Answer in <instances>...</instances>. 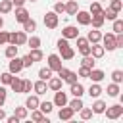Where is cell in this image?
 Listing matches in <instances>:
<instances>
[{
  "instance_id": "obj_8",
  "label": "cell",
  "mask_w": 123,
  "mask_h": 123,
  "mask_svg": "<svg viewBox=\"0 0 123 123\" xmlns=\"http://www.w3.org/2000/svg\"><path fill=\"white\" fill-rule=\"evenodd\" d=\"M104 54H106V50H104V46H102L100 42H94V44H90V56H92L94 60H100V58H104Z\"/></svg>"
},
{
  "instance_id": "obj_54",
  "label": "cell",
  "mask_w": 123,
  "mask_h": 123,
  "mask_svg": "<svg viewBox=\"0 0 123 123\" xmlns=\"http://www.w3.org/2000/svg\"><path fill=\"white\" fill-rule=\"evenodd\" d=\"M6 121H8V123H19V119H17L15 115H10V117L6 115Z\"/></svg>"
},
{
  "instance_id": "obj_51",
  "label": "cell",
  "mask_w": 123,
  "mask_h": 123,
  "mask_svg": "<svg viewBox=\"0 0 123 123\" xmlns=\"http://www.w3.org/2000/svg\"><path fill=\"white\" fill-rule=\"evenodd\" d=\"M115 48H123V33L115 35Z\"/></svg>"
},
{
  "instance_id": "obj_14",
  "label": "cell",
  "mask_w": 123,
  "mask_h": 123,
  "mask_svg": "<svg viewBox=\"0 0 123 123\" xmlns=\"http://www.w3.org/2000/svg\"><path fill=\"white\" fill-rule=\"evenodd\" d=\"M38 104H40L38 94H29V96H27V100H25V108H27V110H37V108H38Z\"/></svg>"
},
{
  "instance_id": "obj_12",
  "label": "cell",
  "mask_w": 123,
  "mask_h": 123,
  "mask_svg": "<svg viewBox=\"0 0 123 123\" xmlns=\"http://www.w3.org/2000/svg\"><path fill=\"white\" fill-rule=\"evenodd\" d=\"M104 77H106V73H104L102 69H96V67H92L90 73H88V79H90L92 83H100V81H104Z\"/></svg>"
},
{
  "instance_id": "obj_15",
  "label": "cell",
  "mask_w": 123,
  "mask_h": 123,
  "mask_svg": "<svg viewBox=\"0 0 123 123\" xmlns=\"http://www.w3.org/2000/svg\"><path fill=\"white\" fill-rule=\"evenodd\" d=\"M73 113H75V111H73L69 106H62L60 111H58V117H60L62 121H69V119L73 117Z\"/></svg>"
},
{
  "instance_id": "obj_6",
  "label": "cell",
  "mask_w": 123,
  "mask_h": 123,
  "mask_svg": "<svg viewBox=\"0 0 123 123\" xmlns=\"http://www.w3.org/2000/svg\"><path fill=\"white\" fill-rule=\"evenodd\" d=\"M8 71L10 73H13V75H17L19 71H23V62H21V58H10V65H8Z\"/></svg>"
},
{
  "instance_id": "obj_48",
  "label": "cell",
  "mask_w": 123,
  "mask_h": 123,
  "mask_svg": "<svg viewBox=\"0 0 123 123\" xmlns=\"http://www.w3.org/2000/svg\"><path fill=\"white\" fill-rule=\"evenodd\" d=\"M79 48V54L81 56H88L90 54V44H83V46H77Z\"/></svg>"
},
{
  "instance_id": "obj_23",
  "label": "cell",
  "mask_w": 123,
  "mask_h": 123,
  "mask_svg": "<svg viewBox=\"0 0 123 123\" xmlns=\"http://www.w3.org/2000/svg\"><path fill=\"white\" fill-rule=\"evenodd\" d=\"M73 56H75V50H73L69 44L60 50V58H62V60H73Z\"/></svg>"
},
{
  "instance_id": "obj_20",
  "label": "cell",
  "mask_w": 123,
  "mask_h": 123,
  "mask_svg": "<svg viewBox=\"0 0 123 123\" xmlns=\"http://www.w3.org/2000/svg\"><path fill=\"white\" fill-rule=\"evenodd\" d=\"M104 21H106V19H104L102 12H100V13H96V15H90V25H92L94 29H100V27L104 25Z\"/></svg>"
},
{
  "instance_id": "obj_24",
  "label": "cell",
  "mask_w": 123,
  "mask_h": 123,
  "mask_svg": "<svg viewBox=\"0 0 123 123\" xmlns=\"http://www.w3.org/2000/svg\"><path fill=\"white\" fill-rule=\"evenodd\" d=\"M102 92H104V90H102L100 83H92V85H90V88H88V96H90V98H98Z\"/></svg>"
},
{
  "instance_id": "obj_29",
  "label": "cell",
  "mask_w": 123,
  "mask_h": 123,
  "mask_svg": "<svg viewBox=\"0 0 123 123\" xmlns=\"http://www.w3.org/2000/svg\"><path fill=\"white\" fill-rule=\"evenodd\" d=\"M52 73H54V71H52L48 65H46V67H40V69H38V79H42V81H48V79L52 77Z\"/></svg>"
},
{
  "instance_id": "obj_32",
  "label": "cell",
  "mask_w": 123,
  "mask_h": 123,
  "mask_svg": "<svg viewBox=\"0 0 123 123\" xmlns=\"http://www.w3.org/2000/svg\"><path fill=\"white\" fill-rule=\"evenodd\" d=\"M13 10L12 0H0V13H10Z\"/></svg>"
},
{
  "instance_id": "obj_33",
  "label": "cell",
  "mask_w": 123,
  "mask_h": 123,
  "mask_svg": "<svg viewBox=\"0 0 123 123\" xmlns=\"http://www.w3.org/2000/svg\"><path fill=\"white\" fill-rule=\"evenodd\" d=\"M100 12H102V6H100V2H96V0H90L88 13H90V15H96V13H100Z\"/></svg>"
},
{
  "instance_id": "obj_27",
  "label": "cell",
  "mask_w": 123,
  "mask_h": 123,
  "mask_svg": "<svg viewBox=\"0 0 123 123\" xmlns=\"http://www.w3.org/2000/svg\"><path fill=\"white\" fill-rule=\"evenodd\" d=\"M21 81H23L21 77H13L12 83H10V88H12L15 94H21Z\"/></svg>"
},
{
  "instance_id": "obj_47",
  "label": "cell",
  "mask_w": 123,
  "mask_h": 123,
  "mask_svg": "<svg viewBox=\"0 0 123 123\" xmlns=\"http://www.w3.org/2000/svg\"><path fill=\"white\" fill-rule=\"evenodd\" d=\"M77 77H79V75H77V73H75V71H69V73H67V75H65V79H63V81H65V83H69V85H71V83H75V81H77Z\"/></svg>"
},
{
  "instance_id": "obj_1",
  "label": "cell",
  "mask_w": 123,
  "mask_h": 123,
  "mask_svg": "<svg viewBox=\"0 0 123 123\" xmlns=\"http://www.w3.org/2000/svg\"><path fill=\"white\" fill-rule=\"evenodd\" d=\"M25 42H27V33H25V31H15V33H10V35H8V44L23 46Z\"/></svg>"
},
{
  "instance_id": "obj_31",
  "label": "cell",
  "mask_w": 123,
  "mask_h": 123,
  "mask_svg": "<svg viewBox=\"0 0 123 123\" xmlns=\"http://www.w3.org/2000/svg\"><path fill=\"white\" fill-rule=\"evenodd\" d=\"M92 113H104V110H106V102L104 100H96L94 104H92Z\"/></svg>"
},
{
  "instance_id": "obj_57",
  "label": "cell",
  "mask_w": 123,
  "mask_h": 123,
  "mask_svg": "<svg viewBox=\"0 0 123 123\" xmlns=\"http://www.w3.org/2000/svg\"><path fill=\"white\" fill-rule=\"evenodd\" d=\"M27 2H38V0H27Z\"/></svg>"
},
{
  "instance_id": "obj_52",
  "label": "cell",
  "mask_w": 123,
  "mask_h": 123,
  "mask_svg": "<svg viewBox=\"0 0 123 123\" xmlns=\"http://www.w3.org/2000/svg\"><path fill=\"white\" fill-rule=\"evenodd\" d=\"M8 35H10V33H6V31H2V29H0V46L8 44Z\"/></svg>"
},
{
  "instance_id": "obj_45",
  "label": "cell",
  "mask_w": 123,
  "mask_h": 123,
  "mask_svg": "<svg viewBox=\"0 0 123 123\" xmlns=\"http://www.w3.org/2000/svg\"><path fill=\"white\" fill-rule=\"evenodd\" d=\"M110 8H111V10H115V12L119 13V12H121V8H123V2H121V0H111V2H110Z\"/></svg>"
},
{
  "instance_id": "obj_7",
  "label": "cell",
  "mask_w": 123,
  "mask_h": 123,
  "mask_svg": "<svg viewBox=\"0 0 123 123\" xmlns=\"http://www.w3.org/2000/svg\"><path fill=\"white\" fill-rule=\"evenodd\" d=\"M62 37L67 38V40L77 38V37H79V29H77L75 25H67V27H63V31H62Z\"/></svg>"
},
{
  "instance_id": "obj_56",
  "label": "cell",
  "mask_w": 123,
  "mask_h": 123,
  "mask_svg": "<svg viewBox=\"0 0 123 123\" xmlns=\"http://www.w3.org/2000/svg\"><path fill=\"white\" fill-rule=\"evenodd\" d=\"M4 27V19H2V15H0V29Z\"/></svg>"
},
{
  "instance_id": "obj_42",
  "label": "cell",
  "mask_w": 123,
  "mask_h": 123,
  "mask_svg": "<svg viewBox=\"0 0 123 123\" xmlns=\"http://www.w3.org/2000/svg\"><path fill=\"white\" fill-rule=\"evenodd\" d=\"M111 31H113L115 35H117V33H123V19H117V17H115V19H113V29H111Z\"/></svg>"
},
{
  "instance_id": "obj_49",
  "label": "cell",
  "mask_w": 123,
  "mask_h": 123,
  "mask_svg": "<svg viewBox=\"0 0 123 123\" xmlns=\"http://www.w3.org/2000/svg\"><path fill=\"white\" fill-rule=\"evenodd\" d=\"M6 98H8V90L4 86H0V108L6 104Z\"/></svg>"
},
{
  "instance_id": "obj_39",
  "label": "cell",
  "mask_w": 123,
  "mask_h": 123,
  "mask_svg": "<svg viewBox=\"0 0 123 123\" xmlns=\"http://www.w3.org/2000/svg\"><path fill=\"white\" fill-rule=\"evenodd\" d=\"M111 81H113V83H117V85H121V83H123V71H121V69L111 71Z\"/></svg>"
},
{
  "instance_id": "obj_58",
  "label": "cell",
  "mask_w": 123,
  "mask_h": 123,
  "mask_svg": "<svg viewBox=\"0 0 123 123\" xmlns=\"http://www.w3.org/2000/svg\"><path fill=\"white\" fill-rule=\"evenodd\" d=\"M58 2H63V0H58Z\"/></svg>"
},
{
  "instance_id": "obj_4",
  "label": "cell",
  "mask_w": 123,
  "mask_h": 123,
  "mask_svg": "<svg viewBox=\"0 0 123 123\" xmlns=\"http://www.w3.org/2000/svg\"><path fill=\"white\" fill-rule=\"evenodd\" d=\"M58 23H60V15H58L56 12H46V13H44V25H46L48 29H56Z\"/></svg>"
},
{
  "instance_id": "obj_17",
  "label": "cell",
  "mask_w": 123,
  "mask_h": 123,
  "mask_svg": "<svg viewBox=\"0 0 123 123\" xmlns=\"http://www.w3.org/2000/svg\"><path fill=\"white\" fill-rule=\"evenodd\" d=\"M31 119L33 121H37V123H48V117L37 108V110H31Z\"/></svg>"
},
{
  "instance_id": "obj_53",
  "label": "cell",
  "mask_w": 123,
  "mask_h": 123,
  "mask_svg": "<svg viewBox=\"0 0 123 123\" xmlns=\"http://www.w3.org/2000/svg\"><path fill=\"white\" fill-rule=\"evenodd\" d=\"M67 44H69V40H67V38H63V37H62V38H60V40H58V50H62V48H65V46H67Z\"/></svg>"
},
{
  "instance_id": "obj_9",
  "label": "cell",
  "mask_w": 123,
  "mask_h": 123,
  "mask_svg": "<svg viewBox=\"0 0 123 123\" xmlns=\"http://www.w3.org/2000/svg\"><path fill=\"white\" fill-rule=\"evenodd\" d=\"M29 17H31V15H29V12H27L25 6H17V8H15V21H17V23L27 21Z\"/></svg>"
},
{
  "instance_id": "obj_21",
  "label": "cell",
  "mask_w": 123,
  "mask_h": 123,
  "mask_svg": "<svg viewBox=\"0 0 123 123\" xmlns=\"http://www.w3.org/2000/svg\"><path fill=\"white\" fill-rule=\"evenodd\" d=\"M86 40H88L90 44H94V42H100V40H102V33H100L98 29H92V31H88V35H86Z\"/></svg>"
},
{
  "instance_id": "obj_41",
  "label": "cell",
  "mask_w": 123,
  "mask_h": 123,
  "mask_svg": "<svg viewBox=\"0 0 123 123\" xmlns=\"http://www.w3.org/2000/svg\"><path fill=\"white\" fill-rule=\"evenodd\" d=\"M33 90V83L29 81V79H23L21 81V94H27V92H31Z\"/></svg>"
},
{
  "instance_id": "obj_37",
  "label": "cell",
  "mask_w": 123,
  "mask_h": 123,
  "mask_svg": "<svg viewBox=\"0 0 123 123\" xmlns=\"http://www.w3.org/2000/svg\"><path fill=\"white\" fill-rule=\"evenodd\" d=\"M29 48H40V38L38 37H27V42H25Z\"/></svg>"
},
{
  "instance_id": "obj_19",
  "label": "cell",
  "mask_w": 123,
  "mask_h": 123,
  "mask_svg": "<svg viewBox=\"0 0 123 123\" xmlns=\"http://www.w3.org/2000/svg\"><path fill=\"white\" fill-rule=\"evenodd\" d=\"M77 10H79V2H77V0H67V2H65V13L75 15Z\"/></svg>"
},
{
  "instance_id": "obj_38",
  "label": "cell",
  "mask_w": 123,
  "mask_h": 123,
  "mask_svg": "<svg viewBox=\"0 0 123 123\" xmlns=\"http://www.w3.org/2000/svg\"><path fill=\"white\" fill-rule=\"evenodd\" d=\"M94 63H96V62H94V58H92L90 54H88V56H83V60H81V65H85V67H88V69H92Z\"/></svg>"
},
{
  "instance_id": "obj_44",
  "label": "cell",
  "mask_w": 123,
  "mask_h": 123,
  "mask_svg": "<svg viewBox=\"0 0 123 123\" xmlns=\"http://www.w3.org/2000/svg\"><path fill=\"white\" fill-rule=\"evenodd\" d=\"M52 12H56L58 15H60V13H65V4H63V2H56V4H54V10H52Z\"/></svg>"
},
{
  "instance_id": "obj_13",
  "label": "cell",
  "mask_w": 123,
  "mask_h": 123,
  "mask_svg": "<svg viewBox=\"0 0 123 123\" xmlns=\"http://www.w3.org/2000/svg\"><path fill=\"white\" fill-rule=\"evenodd\" d=\"M33 90H35V94H46V90H48V85H46V81H42V79H38V81H35L33 83Z\"/></svg>"
},
{
  "instance_id": "obj_36",
  "label": "cell",
  "mask_w": 123,
  "mask_h": 123,
  "mask_svg": "<svg viewBox=\"0 0 123 123\" xmlns=\"http://www.w3.org/2000/svg\"><path fill=\"white\" fill-rule=\"evenodd\" d=\"M102 15H104V19L113 21V19L117 17V12H115V10H111V8H108V10H102Z\"/></svg>"
},
{
  "instance_id": "obj_30",
  "label": "cell",
  "mask_w": 123,
  "mask_h": 123,
  "mask_svg": "<svg viewBox=\"0 0 123 123\" xmlns=\"http://www.w3.org/2000/svg\"><path fill=\"white\" fill-rule=\"evenodd\" d=\"M108 96H111V98H115V96H119V92H121V88H119V85L117 83H111V85H108Z\"/></svg>"
},
{
  "instance_id": "obj_16",
  "label": "cell",
  "mask_w": 123,
  "mask_h": 123,
  "mask_svg": "<svg viewBox=\"0 0 123 123\" xmlns=\"http://www.w3.org/2000/svg\"><path fill=\"white\" fill-rule=\"evenodd\" d=\"M69 92L73 94V96H77V98H83V94H85V86L81 85V83H71V88H69Z\"/></svg>"
},
{
  "instance_id": "obj_11",
  "label": "cell",
  "mask_w": 123,
  "mask_h": 123,
  "mask_svg": "<svg viewBox=\"0 0 123 123\" xmlns=\"http://www.w3.org/2000/svg\"><path fill=\"white\" fill-rule=\"evenodd\" d=\"M75 17H77V23H79V25H90V13H88V12L77 10Z\"/></svg>"
},
{
  "instance_id": "obj_43",
  "label": "cell",
  "mask_w": 123,
  "mask_h": 123,
  "mask_svg": "<svg viewBox=\"0 0 123 123\" xmlns=\"http://www.w3.org/2000/svg\"><path fill=\"white\" fill-rule=\"evenodd\" d=\"M79 113H81V119H90L92 117V110L90 108H85V106L79 110Z\"/></svg>"
},
{
  "instance_id": "obj_22",
  "label": "cell",
  "mask_w": 123,
  "mask_h": 123,
  "mask_svg": "<svg viewBox=\"0 0 123 123\" xmlns=\"http://www.w3.org/2000/svg\"><path fill=\"white\" fill-rule=\"evenodd\" d=\"M13 115H15L19 121H23V119H27V115H29V110H27L25 106H17V108H13Z\"/></svg>"
},
{
  "instance_id": "obj_34",
  "label": "cell",
  "mask_w": 123,
  "mask_h": 123,
  "mask_svg": "<svg viewBox=\"0 0 123 123\" xmlns=\"http://www.w3.org/2000/svg\"><path fill=\"white\" fill-rule=\"evenodd\" d=\"M29 56H31V60H33V62H40V60L44 58V54H42V50H40V48H31Z\"/></svg>"
},
{
  "instance_id": "obj_2",
  "label": "cell",
  "mask_w": 123,
  "mask_h": 123,
  "mask_svg": "<svg viewBox=\"0 0 123 123\" xmlns=\"http://www.w3.org/2000/svg\"><path fill=\"white\" fill-rule=\"evenodd\" d=\"M104 113H106L108 119H119V117L123 115V106H121V104H113V106H110V108L106 106Z\"/></svg>"
},
{
  "instance_id": "obj_28",
  "label": "cell",
  "mask_w": 123,
  "mask_h": 123,
  "mask_svg": "<svg viewBox=\"0 0 123 123\" xmlns=\"http://www.w3.org/2000/svg\"><path fill=\"white\" fill-rule=\"evenodd\" d=\"M67 106H69L73 111H79V110H81L85 104H83V98H77V96H73V100H71V102H67Z\"/></svg>"
},
{
  "instance_id": "obj_10",
  "label": "cell",
  "mask_w": 123,
  "mask_h": 123,
  "mask_svg": "<svg viewBox=\"0 0 123 123\" xmlns=\"http://www.w3.org/2000/svg\"><path fill=\"white\" fill-rule=\"evenodd\" d=\"M48 67H50L52 71H58V69L62 67V58H60V54H50V56H48Z\"/></svg>"
},
{
  "instance_id": "obj_46",
  "label": "cell",
  "mask_w": 123,
  "mask_h": 123,
  "mask_svg": "<svg viewBox=\"0 0 123 123\" xmlns=\"http://www.w3.org/2000/svg\"><path fill=\"white\" fill-rule=\"evenodd\" d=\"M88 73H90V69H88V67H85V65H81V67H79V71H77V75H79V77H83V79H88Z\"/></svg>"
},
{
  "instance_id": "obj_5",
  "label": "cell",
  "mask_w": 123,
  "mask_h": 123,
  "mask_svg": "<svg viewBox=\"0 0 123 123\" xmlns=\"http://www.w3.org/2000/svg\"><path fill=\"white\" fill-rule=\"evenodd\" d=\"M67 94L60 88V90H54V100H52V104L56 106V108H62V106H67Z\"/></svg>"
},
{
  "instance_id": "obj_55",
  "label": "cell",
  "mask_w": 123,
  "mask_h": 123,
  "mask_svg": "<svg viewBox=\"0 0 123 123\" xmlns=\"http://www.w3.org/2000/svg\"><path fill=\"white\" fill-rule=\"evenodd\" d=\"M2 119H6V111L0 108V121H2Z\"/></svg>"
},
{
  "instance_id": "obj_25",
  "label": "cell",
  "mask_w": 123,
  "mask_h": 123,
  "mask_svg": "<svg viewBox=\"0 0 123 123\" xmlns=\"http://www.w3.org/2000/svg\"><path fill=\"white\" fill-rule=\"evenodd\" d=\"M17 50H19L17 44H8L6 50H4V56H6L8 60H10V58H15V56H17Z\"/></svg>"
},
{
  "instance_id": "obj_18",
  "label": "cell",
  "mask_w": 123,
  "mask_h": 123,
  "mask_svg": "<svg viewBox=\"0 0 123 123\" xmlns=\"http://www.w3.org/2000/svg\"><path fill=\"white\" fill-rule=\"evenodd\" d=\"M46 85H48V88H50V90H60V88H62V85H63V81H62L60 77H50V79L46 81Z\"/></svg>"
},
{
  "instance_id": "obj_40",
  "label": "cell",
  "mask_w": 123,
  "mask_h": 123,
  "mask_svg": "<svg viewBox=\"0 0 123 123\" xmlns=\"http://www.w3.org/2000/svg\"><path fill=\"white\" fill-rule=\"evenodd\" d=\"M12 79H13V73H10V71L0 73V83H2V85H10V83H12Z\"/></svg>"
},
{
  "instance_id": "obj_3",
  "label": "cell",
  "mask_w": 123,
  "mask_h": 123,
  "mask_svg": "<svg viewBox=\"0 0 123 123\" xmlns=\"http://www.w3.org/2000/svg\"><path fill=\"white\" fill-rule=\"evenodd\" d=\"M102 46H104V50H108V52H113L115 50V33H108V35H102Z\"/></svg>"
},
{
  "instance_id": "obj_26",
  "label": "cell",
  "mask_w": 123,
  "mask_h": 123,
  "mask_svg": "<svg viewBox=\"0 0 123 123\" xmlns=\"http://www.w3.org/2000/svg\"><path fill=\"white\" fill-rule=\"evenodd\" d=\"M23 31H25V33H33V31H37V21H35L33 17H29L27 21H23Z\"/></svg>"
},
{
  "instance_id": "obj_50",
  "label": "cell",
  "mask_w": 123,
  "mask_h": 123,
  "mask_svg": "<svg viewBox=\"0 0 123 123\" xmlns=\"http://www.w3.org/2000/svg\"><path fill=\"white\" fill-rule=\"evenodd\" d=\"M21 62H23V69H25V67H31V65L35 63V62L31 60V56H29V54H27V56H23V58H21Z\"/></svg>"
},
{
  "instance_id": "obj_35",
  "label": "cell",
  "mask_w": 123,
  "mask_h": 123,
  "mask_svg": "<svg viewBox=\"0 0 123 123\" xmlns=\"http://www.w3.org/2000/svg\"><path fill=\"white\" fill-rule=\"evenodd\" d=\"M38 110H40L44 115H48V113L54 110V104H52V102H48V100H46V102H40V104H38Z\"/></svg>"
}]
</instances>
